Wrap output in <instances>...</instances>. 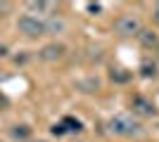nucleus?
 <instances>
[{
    "instance_id": "nucleus-8",
    "label": "nucleus",
    "mask_w": 159,
    "mask_h": 142,
    "mask_svg": "<svg viewBox=\"0 0 159 142\" xmlns=\"http://www.w3.org/2000/svg\"><path fill=\"white\" fill-rule=\"evenodd\" d=\"M12 137L14 140H26L29 142V137H31V128H29L26 123H17V126H12Z\"/></svg>"
},
{
    "instance_id": "nucleus-7",
    "label": "nucleus",
    "mask_w": 159,
    "mask_h": 142,
    "mask_svg": "<svg viewBox=\"0 0 159 142\" xmlns=\"http://www.w3.org/2000/svg\"><path fill=\"white\" fill-rule=\"evenodd\" d=\"M138 41L143 43L145 47H157V45H159V38H157V33H154V31H147V28H140Z\"/></svg>"
},
{
    "instance_id": "nucleus-20",
    "label": "nucleus",
    "mask_w": 159,
    "mask_h": 142,
    "mask_svg": "<svg viewBox=\"0 0 159 142\" xmlns=\"http://www.w3.org/2000/svg\"><path fill=\"white\" fill-rule=\"evenodd\" d=\"M154 50H157V57H159V45H157V47H154Z\"/></svg>"
},
{
    "instance_id": "nucleus-1",
    "label": "nucleus",
    "mask_w": 159,
    "mask_h": 142,
    "mask_svg": "<svg viewBox=\"0 0 159 142\" xmlns=\"http://www.w3.org/2000/svg\"><path fill=\"white\" fill-rule=\"evenodd\" d=\"M109 130L114 135H121V137H133V135L143 133V126L128 114H116L109 118Z\"/></svg>"
},
{
    "instance_id": "nucleus-9",
    "label": "nucleus",
    "mask_w": 159,
    "mask_h": 142,
    "mask_svg": "<svg viewBox=\"0 0 159 142\" xmlns=\"http://www.w3.org/2000/svg\"><path fill=\"white\" fill-rule=\"evenodd\" d=\"M62 126H64L66 133H81V121L74 118V116H64V118H62Z\"/></svg>"
},
{
    "instance_id": "nucleus-4",
    "label": "nucleus",
    "mask_w": 159,
    "mask_h": 142,
    "mask_svg": "<svg viewBox=\"0 0 159 142\" xmlns=\"http://www.w3.org/2000/svg\"><path fill=\"white\" fill-rule=\"evenodd\" d=\"M64 54H66V47L62 45V43H50V45H45V47H40V50H38V59L57 62V59H62Z\"/></svg>"
},
{
    "instance_id": "nucleus-17",
    "label": "nucleus",
    "mask_w": 159,
    "mask_h": 142,
    "mask_svg": "<svg viewBox=\"0 0 159 142\" xmlns=\"http://www.w3.org/2000/svg\"><path fill=\"white\" fill-rule=\"evenodd\" d=\"M2 57H7V47L5 45H0V59H2Z\"/></svg>"
},
{
    "instance_id": "nucleus-19",
    "label": "nucleus",
    "mask_w": 159,
    "mask_h": 142,
    "mask_svg": "<svg viewBox=\"0 0 159 142\" xmlns=\"http://www.w3.org/2000/svg\"><path fill=\"white\" fill-rule=\"evenodd\" d=\"M29 142H45V140H29Z\"/></svg>"
},
{
    "instance_id": "nucleus-2",
    "label": "nucleus",
    "mask_w": 159,
    "mask_h": 142,
    "mask_svg": "<svg viewBox=\"0 0 159 142\" xmlns=\"http://www.w3.org/2000/svg\"><path fill=\"white\" fill-rule=\"evenodd\" d=\"M17 28L19 33H24L26 38H38V36H48V21L38 19L33 14H21L17 19Z\"/></svg>"
},
{
    "instance_id": "nucleus-13",
    "label": "nucleus",
    "mask_w": 159,
    "mask_h": 142,
    "mask_svg": "<svg viewBox=\"0 0 159 142\" xmlns=\"http://www.w3.org/2000/svg\"><path fill=\"white\" fill-rule=\"evenodd\" d=\"M50 133H52L55 137H62V135H66V130H64V126H62V121H60V123H55L52 128H50Z\"/></svg>"
},
{
    "instance_id": "nucleus-11",
    "label": "nucleus",
    "mask_w": 159,
    "mask_h": 142,
    "mask_svg": "<svg viewBox=\"0 0 159 142\" xmlns=\"http://www.w3.org/2000/svg\"><path fill=\"white\" fill-rule=\"evenodd\" d=\"M140 76L143 78H154L157 76V64L154 62H143L140 64Z\"/></svg>"
},
{
    "instance_id": "nucleus-3",
    "label": "nucleus",
    "mask_w": 159,
    "mask_h": 142,
    "mask_svg": "<svg viewBox=\"0 0 159 142\" xmlns=\"http://www.w3.org/2000/svg\"><path fill=\"white\" fill-rule=\"evenodd\" d=\"M140 19L138 17H133V14H121L119 19L114 21V31L119 36H124V38H128V36H138L140 33Z\"/></svg>"
},
{
    "instance_id": "nucleus-15",
    "label": "nucleus",
    "mask_w": 159,
    "mask_h": 142,
    "mask_svg": "<svg viewBox=\"0 0 159 142\" xmlns=\"http://www.w3.org/2000/svg\"><path fill=\"white\" fill-rule=\"evenodd\" d=\"M7 104H10V100H7V95H5V93H0V109H5Z\"/></svg>"
},
{
    "instance_id": "nucleus-10",
    "label": "nucleus",
    "mask_w": 159,
    "mask_h": 142,
    "mask_svg": "<svg viewBox=\"0 0 159 142\" xmlns=\"http://www.w3.org/2000/svg\"><path fill=\"white\" fill-rule=\"evenodd\" d=\"M76 88L83 90V93H95V90L100 88V81H98V78H86V81L76 83Z\"/></svg>"
},
{
    "instance_id": "nucleus-18",
    "label": "nucleus",
    "mask_w": 159,
    "mask_h": 142,
    "mask_svg": "<svg viewBox=\"0 0 159 142\" xmlns=\"http://www.w3.org/2000/svg\"><path fill=\"white\" fill-rule=\"evenodd\" d=\"M154 17H157V19H159V2H157V5H154Z\"/></svg>"
},
{
    "instance_id": "nucleus-16",
    "label": "nucleus",
    "mask_w": 159,
    "mask_h": 142,
    "mask_svg": "<svg viewBox=\"0 0 159 142\" xmlns=\"http://www.w3.org/2000/svg\"><path fill=\"white\" fill-rule=\"evenodd\" d=\"M7 10H10V5H7V2H0V17H5Z\"/></svg>"
},
{
    "instance_id": "nucleus-14",
    "label": "nucleus",
    "mask_w": 159,
    "mask_h": 142,
    "mask_svg": "<svg viewBox=\"0 0 159 142\" xmlns=\"http://www.w3.org/2000/svg\"><path fill=\"white\" fill-rule=\"evenodd\" d=\"M88 12H93V14L102 12V5H100V2H88Z\"/></svg>"
},
{
    "instance_id": "nucleus-12",
    "label": "nucleus",
    "mask_w": 159,
    "mask_h": 142,
    "mask_svg": "<svg viewBox=\"0 0 159 142\" xmlns=\"http://www.w3.org/2000/svg\"><path fill=\"white\" fill-rule=\"evenodd\" d=\"M109 76H112L114 83H128V81H131V74H128L126 69H112V74H109Z\"/></svg>"
},
{
    "instance_id": "nucleus-6",
    "label": "nucleus",
    "mask_w": 159,
    "mask_h": 142,
    "mask_svg": "<svg viewBox=\"0 0 159 142\" xmlns=\"http://www.w3.org/2000/svg\"><path fill=\"white\" fill-rule=\"evenodd\" d=\"M29 10L31 12H40V14H50V12L57 10V5L48 2V0H33V2H29Z\"/></svg>"
},
{
    "instance_id": "nucleus-5",
    "label": "nucleus",
    "mask_w": 159,
    "mask_h": 142,
    "mask_svg": "<svg viewBox=\"0 0 159 142\" xmlns=\"http://www.w3.org/2000/svg\"><path fill=\"white\" fill-rule=\"evenodd\" d=\"M131 109H133L138 116H154V114H157L154 104L147 100V97H143V95H135V97L131 100Z\"/></svg>"
}]
</instances>
